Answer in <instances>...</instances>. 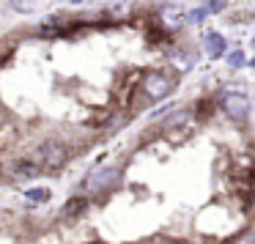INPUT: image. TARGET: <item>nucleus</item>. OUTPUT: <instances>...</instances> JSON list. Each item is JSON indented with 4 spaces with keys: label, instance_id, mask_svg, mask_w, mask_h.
Returning <instances> with one entry per match:
<instances>
[{
    "label": "nucleus",
    "instance_id": "nucleus-1",
    "mask_svg": "<svg viewBox=\"0 0 255 244\" xmlns=\"http://www.w3.org/2000/svg\"><path fill=\"white\" fill-rule=\"evenodd\" d=\"M121 178V170L116 165H105V167H94L83 181V192L85 195H102L107 189H113Z\"/></svg>",
    "mask_w": 255,
    "mask_h": 244
},
{
    "label": "nucleus",
    "instance_id": "nucleus-2",
    "mask_svg": "<svg viewBox=\"0 0 255 244\" xmlns=\"http://www.w3.org/2000/svg\"><path fill=\"white\" fill-rule=\"evenodd\" d=\"M140 88H143L148 102H162L176 91V83H173V77L167 72H145Z\"/></svg>",
    "mask_w": 255,
    "mask_h": 244
},
{
    "label": "nucleus",
    "instance_id": "nucleus-3",
    "mask_svg": "<svg viewBox=\"0 0 255 244\" xmlns=\"http://www.w3.org/2000/svg\"><path fill=\"white\" fill-rule=\"evenodd\" d=\"M220 107L233 123H247L250 121V110H253L250 96L242 94V91H228V94H222L220 96Z\"/></svg>",
    "mask_w": 255,
    "mask_h": 244
},
{
    "label": "nucleus",
    "instance_id": "nucleus-4",
    "mask_svg": "<svg viewBox=\"0 0 255 244\" xmlns=\"http://www.w3.org/2000/svg\"><path fill=\"white\" fill-rule=\"evenodd\" d=\"M39 159L47 170H61L69 162V148L61 140H44V143L39 145Z\"/></svg>",
    "mask_w": 255,
    "mask_h": 244
},
{
    "label": "nucleus",
    "instance_id": "nucleus-5",
    "mask_svg": "<svg viewBox=\"0 0 255 244\" xmlns=\"http://www.w3.org/2000/svg\"><path fill=\"white\" fill-rule=\"evenodd\" d=\"M184 8L176 6V3H170V6H162L159 11H156V19H159V25L167 30V33H176V30L184 28Z\"/></svg>",
    "mask_w": 255,
    "mask_h": 244
},
{
    "label": "nucleus",
    "instance_id": "nucleus-6",
    "mask_svg": "<svg viewBox=\"0 0 255 244\" xmlns=\"http://www.w3.org/2000/svg\"><path fill=\"white\" fill-rule=\"evenodd\" d=\"M203 50H206V55H209L211 61H217V58L225 55V39H222V33H217V30L206 33L203 36Z\"/></svg>",
    "mask_w": 255,
    "mask_h": 244
},
{
    "label": "nucleus",
    "instance_id": "nucleus-7",
    "mask_svg": "<svg viewBox=\"0 0 255 244\" xmlns=\"http://www.w3.org/2000/svg\"><path fill=\"white\" fill-rule=\"evenodd\" d=\"M39 165L36 162H30V159H17V162H11V176L17 178V181H28V178H36L39 176Z\"/></svg>",
    "mask_w": 255,
    "mask_h": 244
},
{
    "label": "nucleus",
    "instance_id": "nucleus-8",
    "mask_svg": "<svg viewBox=\"0 0 255 244\" xmlns=\"http://www.w3.org/2000/svg\"><path fill=\"white\" fill-rule=\"evenodd\" d=\"M189 121H192V113H189V110H173L170 116L162 121V129H165V132H173V129L189 126Z\"/></svg>",
    "mask_w": 255,
    "mask_h": 244
},
{
    "label": "nucleus",
    "instance_id": "nucleus-9",
    "mask_svg": "<svg viewBox=\"0 0 255 244\" xmlns=\"http://www.w3.org/2000/svg\"><path fill=\"white\" fill-rule=\"evenodd\" d=\"M85 209H88V198H80V195H74V198H69L66 206H63V217H80Z\"/></svg>",
    "mask_w": 255,
    "mask_h": 244
},
{
    "label": "nucleus",
    "instance_id": "nucleus-10",
    "mask_svg": "<svg viewBox=\"0 0 255 244\" xmlns=\"http://www.w3.org/2000/svg\"><path fill=\"white\" fill-rule=\"evenodd\" d=\"M170 63L178 69V72H189V69L195 66V55H192V52H173Z\"/></svg>",
    "mask_w": 255,
    "mask_h": 244
},
{
    "label": "nucleus",
    "instance_id": "nucleus-11",
    "mask_svg": "<svg viewBox=\"0 0 255 244\" xmlns=\"http://www.w3.org/2000/svg\"><path fill=\"white\" fill-rule=\"evenodd\" d=\"M25 198H28L30 203H47V200L52 198V192L47 187H30L28 192H25Z\"/></svg>",
    "mask_w": 255,
    "mask_h": 244
},
{
    "label": "nucleus",
    "instance_id": "nucleus-12",
    "mask_svg": "<svg viewBox=\"0 0 255 244\" xmlns=\"http://www.w3.org/2000/svg\"><path fill=\"white\" fill-rule=\"evenodd\" d=\"M8 6L19 14H33L36 11V0H8Z\"/></svg>",
    "mask_w": 255,
    "mask_h": 244
},
{
    "label": "nucleus",
    "instance_id": "nucleus-13",
    "mask_svg": "<svg viewBox=\"0 0 255 244\" xmlns=\"http://www.w3.org/2000/svg\"><path fill=\"white\" fill-rule=\"evenodd\" d=\"M244 63H247V58H244V52H242V50L228 52V66H231V69H242Z\"/></svg>",
    "mask_w": 255,
    "mask_h": 244
},
{
    "label": "nucleus",
    "instance_id": "nucleus-14",
    "mask_svg": "<svg viewBox=\"0 0 255 244\" xmlns=\"http://www.w3.org/2000/svg\"><path fill=\"white\" fill-rule=\"evenodd\" d=\"M206 17H209V11H206V8H195V11L184 14V22H192V25H200V22H203Z\"/></svg>",
    "mask_w": 255,
    "mask_h": 244
}]
</instances>
